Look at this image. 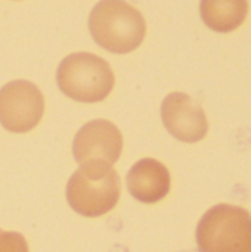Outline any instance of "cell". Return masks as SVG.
<instances>
[{
    "mask_svg": "<svg viewBox=\"0 0 251 252\" xmlns=\"http://www.w3.org/2000/svg\"><path fill=\"white\" fill-rule=\"evenodd\" d=\"M200 252H251V217L238 207L217 205L197 227Z\"/></svg>",
    "mask_w": 251,
    "mask_h": 252,
    "instance_id": "4",
    "label": "cell"
},
{
    "mask_svg": "<svg viewBox=\"0 0 251 252\" xmlns=\"http://www.w3.org/2000/svg\"><path fill=\"white\" fill-rule=\"evenodd\" d=\"M161 117L166 128L183 142H195L204 136V115L200 108L192 105L186 94H169L163 102Z\"/></svg>",
    "mask_w": 251,
    "mask_h": 252,
    "instance_id": "7",
    "label": "cell"
},
{
    "mask_svg": "<svg viewBox=\"0 0 251 252\" xmlns=\"http://www.w3.org/2000/svg\"><path fill=\"white\" fill-rule=\"evenodd\" d=\"M120 192V177L112 165H83L68 180L67 201L80 216L101 217L117 205Z\"/></svg>",
    "mask_w": 251,
    "mask_h": 252,
    "instance_id": "3",
    "label": "cell"
},
{
    "mask_svg": "<svg viewBox=\"0 0 251 252\" xmlns=\"http://www.w3.org/2000/svg\"><path fill=\"white\" fill-rule=\"evenodd\" d=\"M247 0H201V16L215 31L235 30L246 18Z\"/></svg>",
    "mask_w": 251,
    "mask_h": 252,
    "instance_id": "9",
    "label": "cell"
},
{
    "mask_svg": "<svg viewBox=\"0 0 251 252\" xmlns=\"http://www.w3.org/2000/svg\"><path fill=\"white\" fill-rule=\"evenodd\" d=\"M0 252H30L25 238L16 232L0 230Z\"/></svg>",
    "mask_w": 251,
    "mask_h": 252,
    "instance_id": "10",
    "label": "cell"
},
{
    "mask_svg": "<svg viewBox=\"0 0 251 252\" xmlns=\"http://www.w3.org/2000/svg\"><path fill=\"white\" fill-rule=\"evenodd\" d=\"M123 152V136L115 124L107 120H95L84 124L72 142V155L83 165H112Z\"/></svg>",
    "mask_w": 251,
    "mask_h": 252,
    "instance_id": "6",
    "label": "cell"
},
{
    "mask_svg": "<svg viewBox=\"0 0 251 252\" xmlns=\"http://www.w3.org/2000/svg\"><path fill=\"white\" fill-rule=\"evenodd\" d=\"M44 112V96L25 80H15L0 89V124L12 133H27L37 127Z\"/></svg>",
    "mask_w": 251,
    "mask_h": 252,
    "instance_id": "5",
    "label": "cell"
},
{
    "mask_svg": "<svg viewBox=\"0 0 251 252\" xmlns=\"http://www.w3.org/2000/svg\"><path fill=\"white\" fill-rule=\"evenodd\" d=\"M89 30L101 47L124 55L142 44L146 22L143 15L124 0H101L92 9Z\"/></svg>",
    "mask_w": 251,
    "mask_h": 252,
    "instance_id": "1",
    "label": "cell"
},
{
    "mask_svg": "<svg viewBox=\"0 0 251 252\" xmlns=\"http://www.w3.org/2000/svg\"><path fill=\"white\" fill-rule=\"evenodd\" d=\"M127 188L135 199L143 204H155L169 193L170 174L161 162L145 158L127 173Z\"/></svg>",
    "mask_w": 251,
    "mask_h": 252,
    "instance_id": "8",
    "label": "cell"
},
{
    "mask_svg": "<svg viewBox=\"0 0 251 252\" xmlns=\"http://www.w3.org/2000/svg\"><path fill=\"white\" fill-rule=\"evenodd\" d=\"M61 92L77 102H101L112 92L115 75L109 63L87 52H77L64 58L56 71Z\"/></svg>",
    "mask_w": 251,
    "mask_h": 252,
    "instance_id": "2",
    "label": "cell"
}]
</instances>
